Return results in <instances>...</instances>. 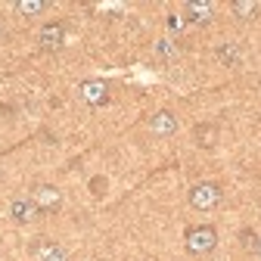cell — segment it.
Listing matches in <instances>:
<instances>
[{
    "label": "cell",
    "instance_id": "6da1fadb",
    "mask_svg": "<svg viewBox=\"0 0 261 261\" xmlns=\"http://www.w3.org/2000/svg\"><path fill=\"white\" fill-rule=\"evenodd\" d=\"M187 252L190 255H208L215 246H218V230L212 224H196L187 230V240H184Z\"/></svg>",
    "mask_w": 261,
    "mask_h": 261
},
{
    "label": "cell",
    "instance_id": "7a4b0ae2",
    "mask_svg": "<svg viewBox=\"0 0 261 261\" xmlns=\"http://www.w3.org/2000/svg\"><path fill=\"white\" fill-rule=\"evenodd\" d=\"M190 205L196 208V212H212V208H218V202H221V187L215 184V180H202V184H196V187H190Z\"/></svg>",
    "mask_w": 261,
    "mask_h": 261
},
{
    "label": "cell",
    "instance_id": "3957f363",
    "mask_svg": "<svg viewBox=\"0 0 261 261\" xmlns=\"http://www.w3.org/2000/svg\"><path fill=\"white\" fill-rule=\"evenodd\" d=\"M31 202L41 208V215H44V212H59L62 193H59L53 184H35V187H31Z\"/></svg>",
    "mask_w": 261,
    "mask_h": 261
},
{
    "label": "cell",
    "instance_id": "277c9868",
    "mask_svg": "<svg viewBox=\"0 0 261 261\" xmlns=\"http://www.w3.org/2000/svg\"><path fill=\"white\" fill-rule=\"evenodd\" d=\"M81 100L87 106H106L109 103V84L100 81V78H90V81H81Z\"/></svg>",
    "mask_w": 261,
    "mask_h": 261
},
{
    "label": "cell",
    "instance_id": "5b68a950",
    "mask_svg": "<svg viewBox=\"0 0 261 261\" xmlns=\"http://www.w3.org/2000/svg\"><path fill=\"white\" fill-rule=\"evenodd\" d=\"M38 44H41V50H47V53L62 50V44H65V25H62V22H47V25L41 28V35H38Z\"/></svg>",
    "mask_w": 261,
    "mask_h": 261
},
{
    "label": "cell",
    "instance_id": "8992f818",
    "mask_svg": "<svg viewBox=\"0 0 261 261\" xmlns=\"http://www.w3.org/2000/svg\"><path fill=\"white\" fill-rule=\"evenodd\" d=\"M10 218H13L16 224L28 227V224H35V221L41 218V208L31 202V199H13V202H10Z\"/></svg>",
    "mask_w": 261,
    "mask_h": 261
},
{
    "label": "cell",
    "instance_id": "52a82bcc",
    "mask_svg": "<svg viewBox=\"0 0 261 261\" xmlns=\"http://www.w3.org/2000/svg\"><path fill=\"white\" fill-rule=\"evenodd\" d=\"M149 130H152L155 137H174L177 134V115L168 112V109H159L149 118Z\"/></svg>",
    "mask_w": 261,
    "mask_h": 261
},
{
    "label": "cell",
    "instance_id": "ba28073f",
    "mask_svg": "<svg viewBox=\"0 0 261 261\" xmlns=\"http://www.w3.org/2000/svg\"><path fill=\"white\" fill-rule=\"evenodd\" d=\"M184 16L190 25H208L215 19V7L208 4V0H190V4L184 7Z\"/></svg>",
    "mask_w": 261,
    "mask_h": 261
},
{
    "label": "cell",
    "instance_id": "9c48e42d",
    "mask_svg": "<svg viewBox=\"0 0 261 261\" xmlns=\"http://www.w3.org/2000/svg\"><path fill=\"white\" fill-rule=\"evenodd\" d=\"M31 252H35V261H69V252H65L62 246H56V243H50V240L35 243Z\"/></svg>",
    "mask_w": 261,
    "mask_h": 261
},
{
    "label": "cell",
    "instance_id": "30bf717a",
    "mask_svg": "<svg viewBox=\"0 0 261 261\" xmlns=\"http://www.w3.org/2000/svg\"><path fill=\"white\" fill-rule=\"evenodd\" d=\"M215 56H218V62L227 65V69H233V65L243 62V50H240L237 44H221V47L215 50Z\"/></svg>",
    "mask_w": 261,
    "mask_h": 261
},
{
    "label": "cell",
    "instance_id": "8fae6325",
    "mask_svg": "<svg viewBox=\"0 0 261 261\" xmlns=\"http://www.w3.org/2000/svg\"><path fill=\"white\" fill-rule=\"evenodd\" d=\"M44 10H50V0H16V13L22 16H41Z\"/></svg>",
    "mask_w": 261,
    "mask_h": 261
},
{
    "label": "cell",
    "instance_id": "7c38bea8",
    "mask_svg": "<svg viewBox=\"0 0 261 261\" xmlns=\"http://www.w3.org/2000/svg\"><path fill=\"white\" fill-rule=\"evenodd\" d=\"M230 10H233V16H237V19H255L258 4H255V0H233Z\"/></svg>",
    "mask_w": 261,
    "mask_h": 261
},
{
    "label": "cell",
    "instance_id": "4fadbf2b",
    "mask_svg": "<svg viewBox=\"0 0 261 261\" xmlns=\"http://www.w3.org/2000/svg\"><path fill=\"white\" fill-rule=\"evenodd\" d=\"M240 246L249 249V252H255V249H258V237H255V230H243V233H240Z\"/></svg>",
    "mask_w": 261,
    "mask_h": 261
},
{
    "label": "cell",
    "instance_id": "5bb4252c",
    "mask_svg": "<svg viewBox=\"0 0 261 261\" xmlns=\"http://www.w3.org/2000/svg\"><path fill=\"white\" fill-rule=\"evenodd\" d=\"M90 187H93V193H96V196H103V193H106V177H93V180H90Z\"/></svg>",
    "mask_w": 261,
    "mask_h": 261
},
{
    "label": "cell",
    "instance_id": "9a60e30c",
    "mask_svg": "<svg viewBox=\"0 0 261 261\" xmlns=\"http://www.w3.org/2000/svg\"><path fill=\"white\" fill-rule=\"evenodd\" d=\"M159 53H165V56H168V53H174V47H171L168 41H162V44H159Z\"/></svg>",
    "mask_w": 261,
    "mask_h": 261
},
{
    "label": "cell",
    "instance_id": "2e32d148",
    "mask_svg": "<svg viewBox=\"0 0 261 261\" xmlns=\"http://www.w3.org/2000/svg\"><path fill=\"white\" fill-rule=\"evenodd\" d=\"M255 252H258V255H261V237H258V249H255Z\"/></svg>",
    "mask_w": 261,
    "mask_h": 261
}]
</instances>
